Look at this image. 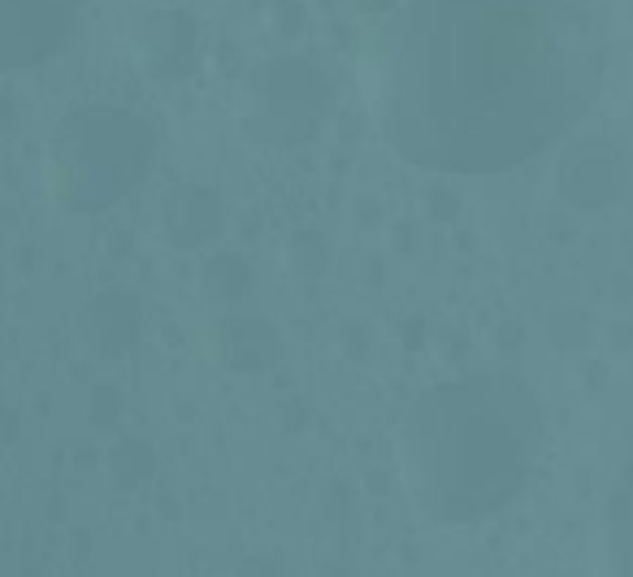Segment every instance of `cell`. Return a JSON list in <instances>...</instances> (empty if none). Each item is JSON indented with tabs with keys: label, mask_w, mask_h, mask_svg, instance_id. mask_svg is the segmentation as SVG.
<instances>
[{
	"label": "cell",
	"mask_w": 633,
	"mask_h": 577,
	"mask_svg": "<svg viewBox=\"0 0 633 577\" xmlns=\"http://www.w3.org/2000/svg\"><path fill=\"white\" fill-rule=\"evenodd\" d=\"M594 0H413L382 48V127L413 165L499 174L590 109Z\"/></svg>",
	"instance_id": "cell-1"
},
{
	"label": "cell",
	"mask_w": 633,
	"mask_h": 577,
	"mask_svg": "<svg viewBox=\"0 0 633 577\" xmlns=\"http://www.w3.org/2000/svg\"><path fill=\"white\" fill-rule=\"evenodd\" d=\"M616 547H621V577H633V500L621 516V530H616Z\"/></svg>",
	"instance_id": "cell-2"
}]
</instances>
